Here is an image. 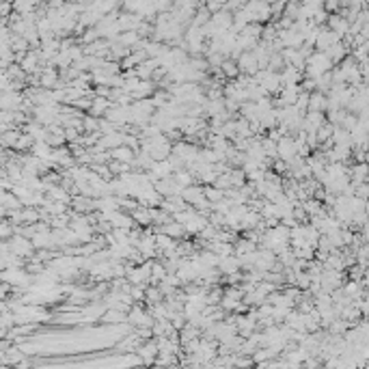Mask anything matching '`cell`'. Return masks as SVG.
Listing matches in <instances>:
<instances>
[{
  "label": "cell",
  "instance_id": "1",
  "mask_svg": "<svg viewBox=\"0 0 369 369\" xmlns=\"http://www.w3.org/2000/svg\"><path fill=\"white\" fill-rule=\"evenodd\" d=\"M9 246H11V253H15L17 257L33 255V248H35L33 240H28V238H24V236H17V234H15V238H13L11 242H9Z\"/></svg>",
  "mask_w": 369,
  "mask_h": 369
},
{
  "label": "cell",
  "instance_id": "2",
  "mask_svg": "<svg viewBox=\"0 0 369 369\" xmlns=\"http://www.w3.org/2000/svg\"><path fill=\"white\" fill-rule=\"evenodd\" d=\"M246 13L250 15L253 24H259V22H266L270 17V5L266 3H250V5H244Z\"/></svg>",
  "mask_w": 369,
  "mask_h": 369
},
{
  "label": "cell",
  "instance_id": "3",
  "mask_svg": "<svg viewBox=\"0 0 369 369\" xmlns=\"http://www.w3.org/2000/svg\"><path fill=\"white\" fill-rule=\"evenodd\" d=\"M182 199L186 203H190V205H199V203H203L205 201V188H197V186H190V188H186V190L182 192Z\"/></svg>",
  "mask_w": 369,
  "mask_h": 369
},
{
  "label": "cell",
  "instance_id": "4",
  "mask_svg": "<svg viewBox=\"0 0 369 369\" xmlns=\"http://www.w3.org/2000/svg\"><path fill=\"white\" fill-rule=\"evenodd\" d=\"M238 268H242V263L236 255H231V257H220L218 261V270L220 272H225L227 277H231V274H238Z\"/></svg>",
  "mask_w": 369,
  "mask_h": 369
},
{
  "label": "cell",
  "instance_id": "5",
  "mask_svg": "<svg viewBox=\"0 0 369 369\" xmlns=\"http://www.w3.org/2000/svg\"><path fill=\"white\" fill-rule=\"evenodd\" d=\"M134 156H136V153L130 149V147H125V145L119 147V149H112V151H110V158H112V160L123 162V164H134V160H136Z\"/></svg>",
  "mask_w": 369,
  "mask_h": 369
},
{
  "label": "cell",
  "instance_id": "6",
  "mask_svg": "<svg viewBox=\"0 0 369 369\" xmlns=\"http://www.w3.org/2000/svg\"><path fill=\"white\" fill-rule=\"evenodd\" d=\"M110 100L108 98H95L93 100V104H91V114L93 117H100V114H106L112 106H110Z\"/></svg>",
  "mask_w": 369,
  "mask_h": 369
},
{
  "label": "cell",
  "instance_id": "7",
  "mask_svg": "<svg viewBox=\"0 0 369 369\" xmlns=\"http://www.w3.org/2000/svg\"><path fill=\"white\" fill-rule=\"evenodd\" d=\"M294 153H296V143H294L289 136H285V139L279 143V156L283 158V160H289Z\"/></svg>",
  "mask_w": 369,
  "mask_h": 369
},
{
  "label": "cell",
  "instance_id": "8",
  "mask_svg": "<svg viewBox=\"0 0 369 369\" xmlns=\"http://www.w3.org/2000/svg\"><path fill=\"white\" fill-rule=\"evenodd\" d=\"M300 41H302V35L298 33V28H292V30L281 33V44H283V46H289V48L294 46V48H296Z\"/></svg>",
  "mask_w": 369,
  "mask_h": 369
},
{
  "label": "cell",
  "instance_id": "9",
  "mask_svg": "<svg viewBox=\"0 0 369 369\" xmlns=\"http://www.w3.org/2000/svg\"><path fill=\"white\" fill-rule=\"evenodd\" d=\"M39 52H28V54L24 56V61L20 63V67L24 69V73H33L37 69V63H39Z\"/></svg>",
  "mask_w": 369,
  "mask_h": 369
},
{
  "label": "cell",
  "instance_id": "10",
  "mask_svg": "<svg viewBox=\"0 0 369 369\" xmlns=\"http://www.w3.org/2000/svg\"><path fill=\"white\" fill-rule=\"evenodd\" d=\"M160 234H164V236H168V238H179V236L186 234V229L173 220V223H168V225H164V227L160 229Z\"/></svg>",
  "mask_w": 369,
  "mask_h": 369
},
{
  "label": "cell",
  "instance_id": "11",
  "mask_svg": "<svg viewBox=\"0 0 369 369\" xmlns=\"http://www.w3.org/2000/svg\"><path fill=\"white\" fill-rule=\"evenodd\" d=\"M220 69H223V73H225L227 78H238V69H240V67H238V63H236V61L227 59V61L223 63V67H220Z\"/></svg>",
  "mask_w": 369,
  "mask_h": 369
},
{
  "label": "cell",
  "instance_id": "12",
  "mask_svg": "<svg viewBox=\"0 0 369 369\" xmlns=\"http://www.w3.org/2000/svg\"><path fill=\"white\" fill-rule=\"evenodd\" d=\"M84 130L91 132V134L100 132V121L95 117H84Z\"/></svg>",
  "mask_w": 369,
  "mask_h": 369
},
{
  "label": "cell",
  "instance_id": "13",
  "mask_svg": "<svg viewBox=\"0 0 369 369\" xmlns=\"http://www.w3.org/2000/svg\"><path fill=\"white\" fill-rule=\"evenodd\" d=\"M123 318H125L123 311H108L106 315H104V320H106V322H121Z\"/></svg>",
  "mask_w": 369,
  "mask_h": 369
},
{
  "label": "cell",
  "instance_id": "14",
  "mask_svg": "<svg viewBox=\"0 0 369 369\" xmlns=\"http://www.w3.org/2000/svg\"><path fill=\"white\" fill-rule=\"evenodd\" d=\"M9 236H11V223H5V225H3V238L7 240Z\"/></svg>",
  "mask_w": 369,
  "mask_h": 369
}]
</instances>
